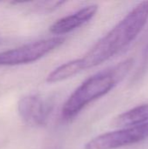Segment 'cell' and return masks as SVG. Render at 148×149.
Here are the masks:
<instances>
[{
    "label": "cell",
    "instance_id": "cell-2",
    "mask_svg": "<svg viewBox=\"0 0 148 149\" xmlns=\"http://www.w3.org/2000/svg\"><path fill=\"white\" fill-rule=\"evenodd\" d=\"M133 63V58H127L85 80L64 104L62 117L65 120L74 118L88 104L108 93L126 76Z\"/></svg>",
    "mask_w": 148,
    "mask_h": 149
},
{
    "label": "cell",
    "instance_id": "cell-6",
    "mask_svg": "<svg viewBox=\"0 0 148 149\" xmlns=\"http://www.w3.org/2000/svg\"><path fill=\"white\" fill-rule=\"evenodd\" d=\"M98 11V5L85 6L79 10L64 17L54 22L50 27V31L55 35L68 33L91 20Z\"/></svg>",
    "mask_w": 148,
    "mask_h": 149
},
{
    "label": "cell",
    "instance_id": "cell-8",
    "mask_svg": "<svg viewBox=\"0 0 148 149\" xmlns=\"http://www.w3.org/2000/svg\"><path fill=\"white\" fill-rule=\"evenodd\" d=\"M80 72L76 59L69 61L65 64L61 65L52 71L47 77L46 81L48 83H57L65 80L71 77H73L77 73Z\"/></svg>",
    "mask_w": 148,
    "mask_h": 149
},
{
    "label": "cell",
    "instance_id": "cell-4",
    "mask_svg": "<svg viewBox=\"0 0 148 149\" xmlns=\"http://www.w3.org/2000/svg\"><path fill=\"white\" fill-rule=\"evenodd\" d=\"M148 139V122L143 125L100 134L85 145V149H117Z\"/></svg>",
    "mask_w": 148,
    "mask_h": 149
},
{
    "label": "cell",
    "instance_id": "cell-5",
    "mask_svg": "<svg viewBox=\"0 0 148 149\" xmlns=\"http://www.w3.org/2000/svg\"><path fill=\"white\" fill-rule=\"evenodd\" d=\"M52 108L53 102L49 99H43L39 95L23 97L17 104L21 119L31 126L45 125Z\"/></svg>",
    "mask_w": 148,
    "mask_h": 149
},
{
    "label": "cell",
    "instance_id": "cell-3",
    "mask_svg": "<svg viewBox=\"0 0 148 149\" xmlns=\"http://www.w3.org/2000/svg\"><path fill=\"white\" fill-rule=\"evenodd\" d=\"M64 42V38L55 37L2 52H0V66L32 63L58 48Z\"/></svg>",
    "mask_w": 148,
    "mask_h": 149
},
{
    "label": "cell",
    "instance_id": "cell-1",
    "mask_svg": "<svg viewBox=\"0 0 148 149\" xmlns=\"http://www.w3.org/2000/svg\"><path fill=\"white\" fill-rule=\"evenodd\" d=\"M147 21L148 1H143L102 37L82 58L76 59L80 72L99 65L118 54L140 35Z\"/></svg>",
    "mask_w": 148,
    "mask_h": 149
},
{
    "label": "cell",
    "instance_id": "cell-7",
    "mask_svg": "<svg viewBox=\"0 0 148 149\" xmlns=\"http://www.w3.org/2000/svg\"><path fill=\"white\" fill-rule=\"evenodd\" d=\"M148 122V104L135 107L114 118L113 125L115 127H130L143 125Z\"/></svg>",
    "mask_w": 148,
    "mask_h": 149
},
{
    "label": "cell",
    "instance_id": "cell-9",
    "mask_svg": "<svg viewBox=\"0 0 148 149\" xmlns=\"http://www.w3.org/2000/svg\"><path fill=\"white\" fill-rule=\"evenodd\" d=\"M36 5L37 9H39L41 10H46V11H51V10L57 9L60 4L64 3V2H58V1H54V2H35L34 3Z\"/></svg>",
    "mask_w": 148,
    "mask_h": 149
}]
</instances>
